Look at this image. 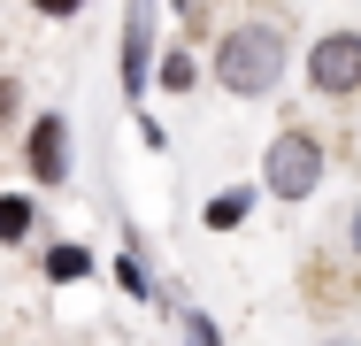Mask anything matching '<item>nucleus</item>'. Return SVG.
Returning <instances> with one entry per match:
<instances>
[{"instance_id": "1", "label": "nucleus", "mask_w": 361, "mask_h": 346, "mask_svg": "<svg viewBox=\"0 0 361 346\" xmlns=\"http://www.w3.org/2000/svg\"><path fill=\"white\" fill-rule=\"evenodd\" d=\"M216 85L231 100H262V93H277V77H285V31L277 23H231L216 39Z\"/></svg>"}, {"instance_id": "2", "label": "nucleus", "mask_w": 361, "mask_h": 346, "mask_svg": "<svg viewBox=\"0 0 361 346\" xmlns=\"http://www.w3.org/2000/svg\"><path fill=\"white\" fill-rule=\"evenodd\" d=\"M323 169H331V154H323V138L307 131V124H300V116H292L285 131L269 138V154H262V193H269V201H315V193H323Z\"/></svg>"}, {"instance_id": "3", "label": "nucleus", "mask_w": 361, "mask_h": 346, "mask_svg": "<svg viewBox=\"0 0 361 346\" xmlns=\"http://www.w3.org/2000/svg\"><path fill=\"white\" fill-rule=\"evenodd\" d=\"M307 85L323 100H354L361 93V31H323L307 47Z\"/></svg>"}, {"instance_id": "4", "label": "nucleus", "mask_w": 361, "mask_h": 346, "mask_svg": "<svg viewBox=\"0 0 361 346\" xmlns=\"http://www.w3.org/2000/svg\"><path fill=\"white\" fill-rule=\"evenodd\" d=\"M23 169H31V185H70V116H39L31 124Z\"/></svg>"}, {"instance_id": "5", "label": "nucleus", "mask_w": 361, "mask_h": 346, "mask_svg": "<svg viewBox=\"0 0 361 346\" xmlns=\"http://www.w3.org/2000/svg\"><path fill=\"white\" fill-rule=\"evenodd\" d=\"M154 85V0H131L123 8V93L146 100Z\"/></svg>"}, {"instance_id": "6", "label": "nucleus", "mask_w": 361, "mask_h": 346, "mask_svg": "<svg viewBox=\"0 0 361 346\" xmlns=\"http://www.w3.org/2000/svg\"><path fill=\"white\" fill-rule=\"evenodd\" d=\"M254 208H262L254 185H223V193H208L200 223H208V231H246V223H254Z\"/></svg>"}, {"instance_id": "7", "label": "nucleus", "mask_w": 361, "mask_h": 346, "mask_svg": "<svg viewBox=\"0 0 361 346\" xmlns=\"http://www.w3.org/2000/svg\"><path fill=\"white\" fill-rule=\"evenodd\" d=\"M92 270H100L92 246H77V239H54V246L39 254V277H47V285H85Z\"/></svg>"}, {"instance_id": "8", "label": "nucleus", "mask_w": 361, "mask_h": 346, "mask_svg": "<svg viewBox=\"0 0 361 346\" xmlns=\"http://www.w3.org/2000/svg\"><path fill=\"white\" fill-rule=\"evenodd\" d=\"M39 231V201L31 193H0V246H23Z\"/></svg>"}, {"instance_id": "9", "label": "nucleus", "mask_w": 361, "mask_h": 346, "mask_svg": "<svg viewBox=\"0 0 361 346\" xmlns=\"http://www.w3.org/2000/svg\"><path fill=\"white\" fill-rule=\"evenodd\" d=\"M177 346H223L216 316H208V308H185V300H177Z\"/></svg>"}, {"instance_id": "10", "label": "nucleus", "mask_w": 361, "mask_h": 346, "mask_svg": "<svg viewBox=\"0 0 361 346\" xmlns=\"http://www.w3.org/2000/svg\"><path fill=\"white\" fill-rule=\"evenodd\" d=\"M192 77H200L192 54H161V62H154V85H161V93H192Z\"/></svg>"}, {"instance_id": "11", "label": "nucleus", "mask_w": 361, "mask_h": 346, "mask_svg": "<svg viewBox=\"0 0 361 346\" xmlns=\"http://www.w3.org/2000/svg\"><path fill=\"white\" fill-rule=\"evenodd\" d=\"M116 285H123L131 300H154V277H146V262H139V254H116Z\"/></svg>"}, {"instance_id": "12", "label": "nucleus", "mask_w": 361, "mask_h": 346, "mask_svg": "<svg viewBox=\"0 0 361 346\" xmlns=\"http://www.w3.org/2000/svg\"><path fill=\"white\" fill-rule=\"evenodd\" d=\"M346 254L361 262V201H354V215H346Z\"/></svg>"}, {"instance_id": "13", "label": "nucleus", "mask_w": 361, "mask_h": 346, "mask_svg": "<svg viewBox=\"0 0 361 346\" xmlns=\"http://www.w3.org/2000/svg\"><path fill=\"white\" fill-rule=\"evenodd\" d=\"M31 8H39V16H77L85 0H31Z\"/></svg>"}, {"instance_id": "14", "label": "nucleus", "mask_w": 361, "mask_h": 346, "mask_svg": "<svg viewBox=\"0 0 361 346\" xmlns=\"http://www.w3.org/2000/svg\"><path fill=\"white\" fill-rule=\"evenodd\" d=\"M8 116H16V85L0 77V124H8Z\"/></svg>"}, {"instance_id": "15", "label": "nucleus", "mask_w": 361, "mask_h": 346, "mask_svg": "<svg viewBox=\"0 0 361 346\" xmlns=\"http://www.w3.org/2000/svg\"><path fill=\"white\" fill-rule=\"evenodd\" d=\"M323 346H361V339H346V331H338V339H323Z\"/></svg>"}, {"instance_id": "16", "label": "nucleus", "mask_w": 361, "mask_h": 346, "mask_svg": "<svg viewBox=\"0 0 361 346\" xmlns=\"http://www.w3.org/2000/svg\"><path fill=\"white\" fill-rule=\"evenodd\" d=\"M177 8H185V16H192V8H200V0H177Z\"/></svg>"}, {"instance_id": "17", "label": "nucleus", "mask_w": 361, "mask_h": 346, "mask_svg": "<svg viewBox=\"0 0 361 346\" xmlns=\"http://www.w3.org/2000/svg\"><path fill=\"white\" fill-rule=\"evenodd\" d=\"M16 346H23V339H16Z\"/></svg>"}]
</instances>
